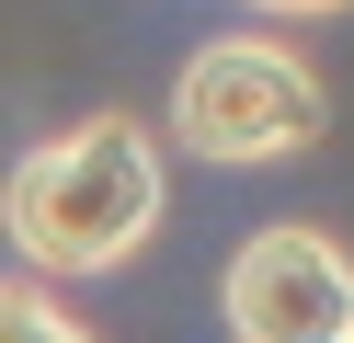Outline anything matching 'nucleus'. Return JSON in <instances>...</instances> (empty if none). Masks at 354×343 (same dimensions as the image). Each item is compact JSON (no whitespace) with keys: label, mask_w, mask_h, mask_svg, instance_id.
Segmentation results:
<instances>
[{"label":"nucleus","mask_w":354,"mask_h":343,"mask_svg":"<svg viewBox=\"0 0 354 343\" xmlns=\"http://www.w3.org/2000/svg\"><path fill=\"white\" fill-rule=\"evenodd\" d=\"M160 229V137L138 114H80L0 183V240L35 274H115Z\"/></svg>","instance_id":"1"},{"label":"nucleus","mask_w":354,"mask_h":343,"mask_svg":"<svg viewBox=\"0 0 354 343\" xmlns=\"http://www.w3.org/2000/svg\"><path fill=\"white\" fill-rule=\"evenodd\" d=\"M320 126H331L320 80H308L286 46H263V35H217V46H194L183 80H171V137H183L194 160H229V172L308 149Z\"/></svg>","instance_id":"2"},{"label":"nucleus","mask_w":354,"mask_h":343,"mask_svg":"<svg viewBox=\"0 0 354 343\" xmlns=\"http://www.w3.org/2000/svg\"><path fill=\"white\" fill-rule=\"evenodd\" d=\"M229 332L240 343H354V263L320 229H252L229 252Z\"/></svg>","instance_id":"3"},{"label":"nucleus","mask_w":354,"mask_h":343,"mask_svg":"<svg viewBox=\"0 0 354 343\" xmlns=\"http://www.w3.org/2000/svg\"><path fill=\"white\" fill-rule=\"evenodd\" d=\"M0 343H92V332H80L46 286H24V274H12V286H0Z\"/></svg>","instance_id":"4"},{"label":"nucleus","mask_w":354,"mask_h":343,"mask_svg":"<svg viewBox=\"0 0 354 343\" xmlns=\"http://www.w3.org/2000/svg\"><path fill=\"white\" fill-rule=\"evenodd\" d=\"M252 12H343V0H252Z\"/></svg>","instance_id":"5"}]
</instances>
